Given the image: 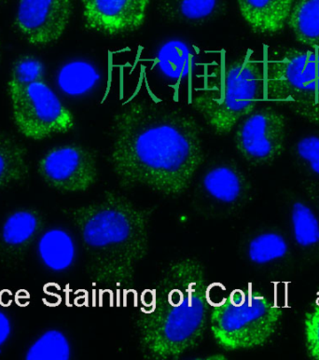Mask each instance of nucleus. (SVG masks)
<instances>
[{"instance_id":"nucleus-12","label":"nucleus","mask_w":319,"mask_h":360,"mask_svg":"<svg viewBox=\"0 0 319 360\" xmlns=\"http://www.w3.org/2000/svg\"><path fill=\"white\" fill-rule=\"evenodd\" d=\"M246 188V179L237 167L230 162H216L199 180L198 200L204 210L221 215L240 202Z\"/></svg>"},{"instance_id":"nucleus-21","label":"nucleus","mask_w":319,"mask_h":360,"mask_svg":"<svg viewBox=\"0 0 319 360\" xmlns=\"http://www.w3.org/2000/svg\"><path fill=\"white\" fill-rule=\"evenodd\" d=\"M98 78V73L92 65L85 62H74L63 68L58 82L65 93L79 96L92 89Z\"/></svg>"},{"instance_id":"nucleus-18","label":"nucleus","mask_w":319,"mask_h":360,"mask_svg":"<svg viewBox=\"0 0 319 360\" xmlns=\"http://www.w3.org/2000/svg\"><path fill=\"white\" fill-rule=\"evenodd\" d=\"M287 25L299 44L319 53V0H296Z\"/></svg>"},{"instance_id":"nucleus-9","label":"nucleus","mask_w":319,"mask_h":360,"mask_svg":"<svg viewBox=\"0 0 319 360\" xmlns=\"http://www.w3.org/2000/svg\"><path fill=\"white\" fill-rule=\"evenodd\" d=\"M286 119L273 108H256L236 125L235 147L245 161L266 165L283 153Z\"/></svg>"},{"instance_id":"nucleus-28","label":"nucleus","mask_w":319,"mask_h":360,"mask_svg":"<svg viewBox=\"0 0 319 360\" xmlns=\"http://www.w3.org/2000/svg\"><path fill=\"white\" fill-rule=\"evenodd\" d=\"M10 1L11 0H0V6L7 4V3Z\"/></svg>"},{"instance_id":"nucleus-6","label":"nucleus","mask_w":319,"mask_h":360,"mask_svg":"<svg viewBox=\"0 0 319 360\" xmlns=\"http://www.w3.org/2000/svg\"><path fill=\"white\" fill-rule=\"evenodd\" d=\"M266 98L319 125V53L289 49L264 65Z\"/></svg>"},{"instance_id":"nucleus-5","label":"nucleus","mask_w":319,"mask_h":360,"mask_svg":"<svg viewBox=\"0 0 319 360\" xmlns=\"http://www.w3.org/2000/svg\"><path fill=\"white\" fill-rule=\"evenodd\" d=\"M282 316L280 305L263 293L235 288L210 307L209 328L222 349H254L270 341Z\"/></svg>"},{"instance_id":"nucleus-8","label":"nucleus","mask_w":319,"mask_h":360,"mask_svg":"<svg viewBox=\"0 0 319 360\" xmlns=\"http://www.w3.org/2000/svg\"><path fill=\"white\" fill-rule=\"evenodd\" d=\"M38 173L53 190L84 193L98 181V161L96 153L84 146L60 145L50 148L39 159Z\"/></svg>"},{"instance_id":"nucleus-19","label":"nucleus","mask_w":319,"mask_h":360,"mask_svg":"<svg viewBox=\"0 0 319 360\" xmlns=\"http://www.w3.org/2000/svg\"><path fill=\"white\" fill-rule=\"evenodd\" d=\"M72 356V347L68 337L62 330H45L31 344L25 353L27 360H68Z\"/></svg>"},{"instance_id":"nucleus-1","label":"nucleus","mask_w":319,"mask_h":360,"mask_svg":"<svg viewBox=\"0 0 319 360\" xmlns=\"http://www.w3.org/2000/svg\"><path fill=\"white\" fill-rule=\"evenodd\" d=\"M110 162L124 187L178 197L203 164L201 127L190 114L133 101L114 116Z\"/></svg>"},{"instance_id":"nucleus-22","label":"nucleus","mask_w":319,"mask_h":360,"mask_svg":"<svg viewBox=\"0 0 319 360\" xmlns=\"http://www.w3.org/2000/svg\"><path fill=\"white\" fill-rule=\"evenodd\" d=\"M292 221L296 243L309 248L319 243V221L311 208L301 202L292 205Z\"/></svg>"},{"instance_id":"nucleus-13","label":"nucleus","mask_w":319,"mask_h":360,"mask_svg":"<svg viewBox=\"0 0 319 360\" xmlns=\"http://www.w3.org/2000/svg\"><path fill=\"white\" fill-rule=\"evenodd\" d=\"M44 219L33 208H19L4 219L0 230V258L11 259L24 253L41 233Z\"/></svg>"},{"instance_id":"nucleus-26","label":"nucleus","mask_w":319,"mask_h":360,"mask_svg":"<svg viewBox=\"0 0 319 360\" xmlns=\"http://www.w3.org/2000/svg\"><path fill=\"white\" fill-rule=\"evenodd\" d=\"M296 153L310 169L319 176V136L304 137L296 145Z\"/></svg>"},{"instance_id":"nucleus-25","label":"nucleus","mask_w":319,"mask_h":360,"mask_svg":"<svg viewBox=\"0 0 319 360\" xmlns=\"http://www.w3.org/2000/svg\"><path fill=\"white\" fill-rule=\"evenodd\" d=\"M304 338L307 355L313 360H319V302L306 314Z\"/></svg>"},{"instance_id":"nucleus-17","label":"nucleus","mask_w":319,"mask_h":360,"mask_svg":"<svg viewBox=\"0 0 319 360\" xmlns=\"http://www.w3.org/2000/svg\"><path fill=\"white\" fill-rule=\"evenodd\" d=\"M30 172L27 148L0 130V191L24 181Z\"/></svg>"},{"instance_id":"nucleus-14","label":"nucleus","mask_w":319,"mask_h":360,"mask_svg":"<svg viewBox=\"0 0 319 360\" xmlns=\"http://www.w3.org/2000/svg\"><path fill=\"white\" fill-rule=\"evenodd\" d=\"M242 17L253 32L273 36L284 30L295 0H237Z\"/></svg>"},{"instance_id":"nucleus-10","label":"nucleus","mask_w":319,"mask_h":360,"mask_svg":"<svg viewBox=\"0 0 319 360\" xmlns=\"http://www.w3.org/2000/svg\"><path fill=\"white\" fill-rule=\"evenodd\" d=\"M73 0H19L14 25L35 47L58 41L70 24Z\"/></svg>"},{"instance_id":"nucleus-7","label":"nucleus","mask_w":319,"mask_h":360,"mask_svg":"<svg viewBox=\"0 0 319 360\" xmlns=\"http://www.w3.org/2000/svg\"><path fill=\"white\" fill-rule=\"evenodd\" d=\"M7 86L14 124L27 139L41 141L75 127L73 114L44 81L22 84L8 79Z\"/></svg>"},{"instance_id":"nucleus-4","label":"nucleus","mask_w":319,"mask_h":360,"mask_svg":"<svg viewBox=\"0 0 319 360\" xmlns=\"http://www.w3.org/2000/svg\"><path fill=\"white\" fill-rule=\"evenodd\" d=\"M252 53L249 51L221 68L192 100L193 108L216 135L232 132L266 98L264 65Z\"/></svg>"},{"instance_id":"nucleus-27","label":"nucleus","mask_w":319,"mask_h":360,"mask_svg":"<svg viewBox=\"0 0 319 360\" xmlns=\"http://www.w3.org/2000/svg\"><path fill=\"white\" fill-rule=\"evenodd\" d=\"M13 333V324L7 314L0 310V348L8 341Z\"/></svg>"},{"instance_id":"nucleus-15","label":"nucleus","mask_w":319,"mask_h":360,"mask_svg":"<svg viewBox=\"0 0 319 360\" xmlns=\"http://www.w3.org/2000/svg\"><path fill=\"white\" fill-rule=\"evenodd\" d=\"M37 253L39 262L47 270L63 274L75 264L78 247L75 237L67 229L53 226L39 234Z\"/></svg>"},{"instance_id":"nucleus-3","label":"nucleus","mask_w":319,"mask_h":360,"mask_svg":"<svg viewBox=\"0 0 319 360\" xmlns=\"http://www.w3.org/2000/svg\"><path fill=\"white\" fill-rule=\"evenodd\" d=\"M65 214L81 236L93 284L114 291L132 287L136 268L149 251L152 211L107 191L99 201Z\"/></svg>"},{"instance_id":"nucleus-23","label":"nucleus","mask_w":319,"mask_h":360,"mask_svg":"<svg viewBox=\"0 0 319 360\" xmlns=\"http://www.w3.org/2000/svg\"><path fill=\"white\" fill-rule=\"evenodd\" d=\"M158 64L162 73L171 78H179L189 72L192 54L181 42H171L162 48Z\"/></svg>"},{"instance_id":"nucleus-20","label":"nucleus","mask_w":319,"mask_h":360,"mask_svg":"<svg viewBox=\"0 0 319 360\" xmlns=\"http://www.w3.org/2000/svg\"><path fill=\"white\" fill-rule=\"evenodd\" d=\"M289 251L286 240L276 233H263L253 237L247 248L249 262L256 265H266L283 259Z\"/></svg>"},{"instance_id":"nucleus-11","label":"nucleus","mask_w":319,"mask_h":360,"mask_svg":"<svg viewBox=\"0 0 319 360\" xmlns=\"http://www.w3.org/2000/svg\"><path fill=\"white\" fill-rule=\"evenodd\" d=\"M85 27L116 37L136 32L144 25L150 0H82Z\"/></svg>"},{"instance_id":"nucleus-16","label":"nucleus","mask_w":319,"mask_h":360,"mask_svg":"<svg viewBox=\"0 0 319 360\" xmlns=\"http://www.w3.org/2000/svg\"><path fill=\"white\" fill-rule=\"evenodd\" d=\"M224 0H161L159 11L168 21L187 25H201L221 16Z\"/></svg>"},{"instance_id":"nucleus-2","label":"nucleus","mask_w":319,"mask_h":360,"mask_svg":"<svg viewBox=\"0 0 319 360\" xmlns=\"http://www.w3.org/2000/svg\"><path fill=\"white\" fill-rule=\"evenodd\" d=\"M209 288L196 259L171 262L142 293L138 327L144 359H179L197 347L209 324Z\"/></svg>"},{"instance_id":"nucleus-24","label":"nucleus","mask_w":319,"mask_h":360,"mask_svg":"<svg viewBox=\"0 0 319 360\" xmlns=\"http://www.w3.org/2000/svg\"><path fill=\"white\" fill-rule=\"evenodd\" d=\"M44 67L42 63L34 56L20 57L14 63L10 79L18 84H30L44 81Z\"/></svg>"}]
</instances>
